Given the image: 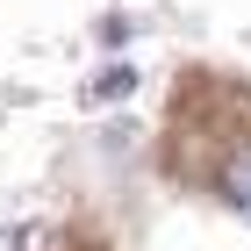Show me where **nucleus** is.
<instances>
[{"mask_svg":"<svg viewBox=\"0 0 251 251\" xmlns=\"http://www.w3.org/2000/svg\"><path fill=\"white\" fill-rule=\"evenodd\" d=\"M223 194H230L237 208H244V215H251V151H237V158H230V165H223Z\"/></svg>","mask_w":251,"mask_h":251,"instance_id":"obj_1","label":"nucleus"}]
</instances>
